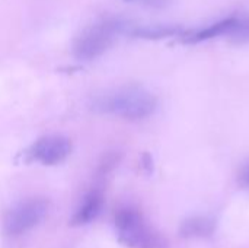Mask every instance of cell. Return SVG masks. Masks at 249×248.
Segmentation results:
<instances>
[{
	"label": "cell",
	"instance_id": "ba28073f",
	"mask_svg": "<svg viewBox=\"0 0 249 248\" xmlns=\"http://www.w3.org/2000/svg\"><path fill=\"white\" fill-rule=\"evenodd\" d=\"M235 19L236 18H229L226 20H222L219 23H214L212 26H209L207 29L193 35L191 38H188L190 42H200V41H204V39H210V38H214V37H219V35H226L229 32V29L233 26L235 23Z\"/></svg>",
	"mask_w": 249,
	"mask_h": 248
},
{
	"label": "cell",
	"instance_id": "277c9868",
	"mask_svg": "<svg viewBox=\"0 0 249 248\" xmlns=\"http://www.w3.org/2000/svg\"><path fill=\"white\" fill-rule=\"evenodd\" d=\"M48 203L44 199H31L13 208L4 219V232L10 237L22 235L36 227L47 215Z\"/></svg>",
	"mask_w": 249,
	"mask_h": 248
},
{
	"label": "cell",
	"instance_id": "8992f818",
	"mask_svg": "<svg viewBox=\"0 0 249 248\" xmlns=\"http://www.w3.org/2000/svg\"><path fill=\"white\" fill-rule=\"evenodd\" d=\"M216 224L210 218H191L181 225V235L184 238H209L213 235Z\"/></svg>",
	"mask_w": 249,
	"mask_h": 248
},
{
	"label": "cell",
	"instance_id": "3957f363",
	"mask_svg": "<svg viewBox=\"0 0 249 248\" xmlns=\"http://www.w3.org/2000/svg\"><path fill=\"white\" fill-rule=\"evenodd\" d=\"M120 28L121 25L118 22L109 19L88 26L74 42V56L85 61L102 56L112 45Z\"/></svg>",
	"mask_w": 249,
	"mask_h": 248
},
{
	"label": "cell",
	"instance_id": "9c48e42d",
	"mask_svg": "<svg viewBox=\"0 0 249 248\" xmlns=\"http://www.w3.org/2000/svg\"><path fill=\"white\" fill-rule=\"evenodd\" d=\"M182 34V29L177 28V26H146V28H137L133 31V35L136 37H142V38H166V37H172V35H178Z\"/></svg>",
	"mask_w": 249,
	"mask_h": 248
},
{
	"label": "cell",
	"instance_id": "7a4b0ae2",
	"mask_svg": "<svg viewBox=\"0 0 249 248\" xmlns=\"http://www.w3.org/2000/svg\"><path fill=\"white\" fill-rule=\"evenodd\" d=\"M115 228L120 241L130 248H166L162 235L152 231L142 215L133 209H123L115 215Z\"/></svg>",
	"mask_w": 249,
	"mask_h": 248
},
{
	"label": "cell",
	"instance_id": "52a82bcc",
	"mask_svg": "<svg viewBox=\"0 0 249 248\" xmlns=\"http://www.w3.org/2000/svg\"><path fill=\"white\" fill-rule=\"evenodd\" d=\"M104 203V197L99 191H92L86 196L83 205L80 206L79 212L74 215L71 225H85L88 222H90L92 219H95L98 216V213L101 212Z\"/></svg>",
	"mask_w": 249,
	"mask_h": 248
},
{
	"label": "cell",
	"instance_id": "6da1fadb",
	"mask_svg": "<svg viewBox=\"0 0 249 248\" xmlns=\"http://www.w3.org/2000/svg\"><path fill=\"white\" fill-rule=\"evenodd\" d=\"M95 108L128 120L149 117L156 108V98L140 86H124L99 96Z\"/></svg>",
	"mask_w": 249,
	"mask_h": 248
},
{
	"label": "cell",
	"instance_id": "5b68a950",
	"mask_svg": "<svg viewBox=\"0 0 249 248\" xmlns=\"http://www.w3.org/2000/svg\"><path fill=\"white\" fill-rule=\"evenodd\" d=\"M71 143L60 134L44 136L36 140L29 149V158L44 165H58L70 155Z\"/></svg>",
	"mask_w": 249,
	"mask_h": 248
},
{
	"label": "cell",
	"instance_id": "8fae6325",
	"mask_svg": "<svg viewBox=\"0 0 249 248\" xmlns=\"http://www.w3.org/2000/svg\"><path fill=\"white\" fill-rule=\"evenodd\" d=\"M244 180H245L247 183H249V168L245 171V172H244Z\"/></svg>",
	"mask_w": 249,
	"mask_h": 248
},
{
	"label": "cell",
	"instance_id": "30bf717a",
	"mask_svg": "<svg viewBox=\"0 0 249 248\" xmlns=\"http://www.w3.org/2000/svg\"><path fill=\"white\" fill-rule=\"evenodd\" d=\"M229 37L231 41L236 42V44H245L249 42V15L244 18H236L233 26L229 29V32L226 34Z\"/></svg>",
	"mask_w": 249,
	"mask_h": 248
}]
</instances>
